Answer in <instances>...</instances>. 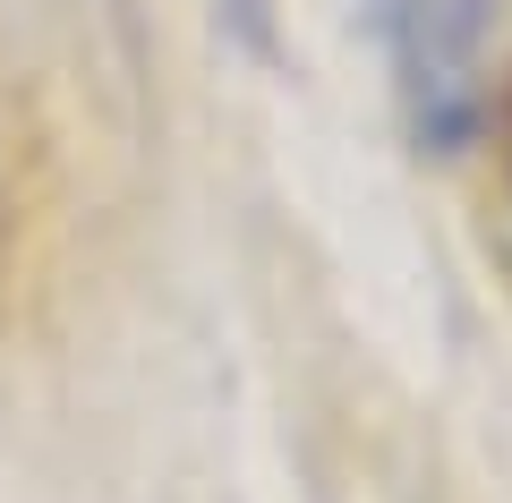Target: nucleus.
I'll return each instance as SVG.
<instances>
[{
  "label": "nucleus",
  "instance_id": "f257e3e1",
  "mask_svg": "<svg viewBox=\"0 0 512 503\" xmlns=\"http://www.w3.org/2000/svg\"><path fill=\"white\" fill-rule=\"evenodd\" d=\"M376 35L402 86L410 137L427 154H461L487 120V35L495 0H376Z\"/></svg>",
  "mask_w": 512,
  "mask_h": 503
},
{
  "label": "nucleus",
  "instance_id": "f03ea898",
  "mask_svg": "<svg viewBox=\"0 0 512 503\" xmlns=\"http://www.w3.org/2000/svg\"><path fill=\"white\" fill-rule=\"evenodd\" d=\"M214 18L231 26L248 52H274V0H214Z\"/></svg>",
  "mask_w": 512,
  "mask_h": 503
}]
</instances>
